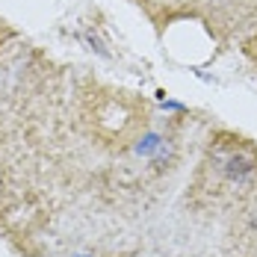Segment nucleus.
Wrapping results in <instances>:
<instances>
[{
	"label": "nucleus",
	"instance_id": "obj_1",
	"mask_svg": "<svg viewBox=\"0 0 257 257\" xmlns=\"http://www.w3.org/2000/svg\"><path fill=\"white\" fill-rule=\"evenodd\" d=\"M254 166H257L254 154L239 148V151H233V154L225 160V166H222V169H225V175H228V178H245V175H251V172H254Z\"/></svg>",
	"mask_w": 257,
	"mask_h": 257
}]
</instances>
